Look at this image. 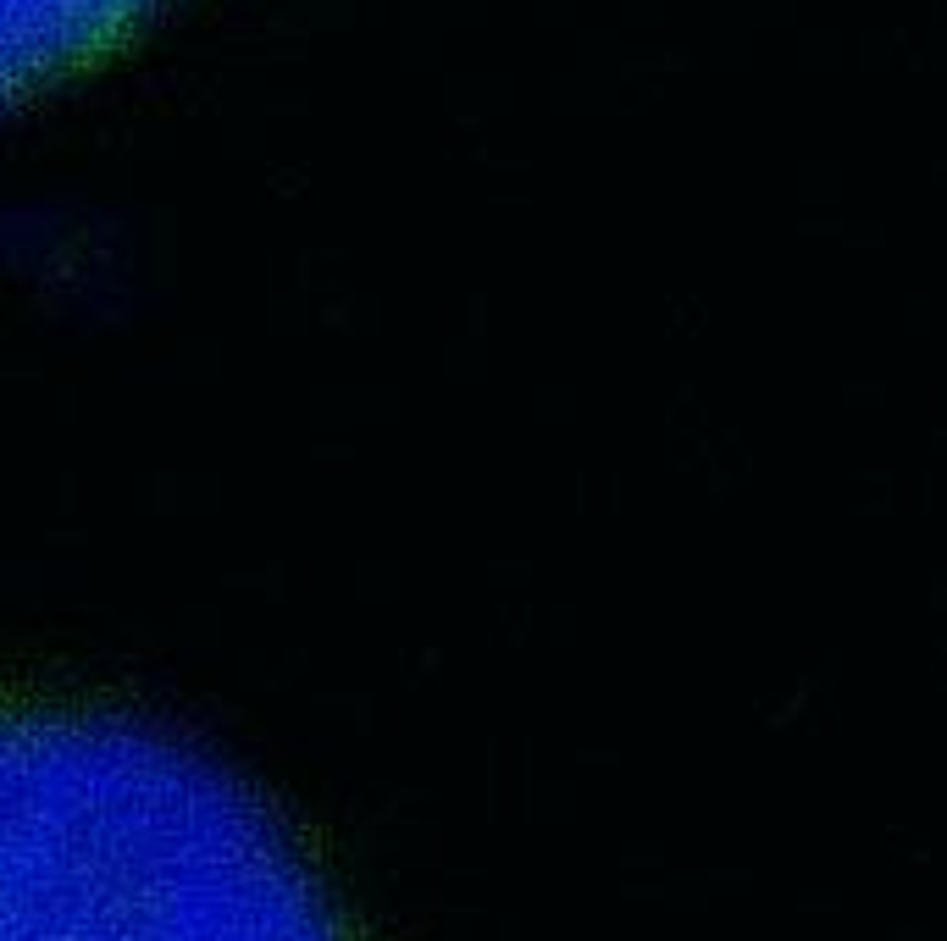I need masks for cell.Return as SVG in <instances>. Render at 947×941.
<instances>
[{"label": "cell", "mask_w": 947, "mask_h": 941, "mask_svg": "<svg viewBox=\"0 0 947 941\" xmlns=\"http://www.w3.org/2000/svg\"><path fill=\"white\" fill-rule=\"evenodd\" d=\"M6 6V39L23 78L50 72L56 61H72L100 45V34L139 12L144 0H0ZM0 89H6V50H0Z\"/></svg>", "instance_id": "1"}]
</instances>
